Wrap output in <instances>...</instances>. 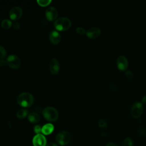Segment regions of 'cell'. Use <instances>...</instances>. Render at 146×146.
<instances>
[{
    "mask_svg": "<svg viewBox=\"0 0 146 146\" xmlns=\"http://www.w3.org/2000/svg\"><path fill=\"white\" fill-rule=\"evenodd\" d=\"M46 146H58L56 144L54 143H50L49 144H48L47 145H46Z\"/></svg>",
    "mask_w": 146,
    "mask_h": 146,
    "instance_id": "31",
    "label": "cell"
},
{
    "mask_svg": "<svg viewBox=\"0 0 146 146\" xmlns=\"http://www.w3.org/2000/svg\"><path fill=\"white\" fill-rule=\"evenodd\" d=\"M28 120L31 123H36L40 120V116L37 113L31 112L28 115Z\"/></svg>",
    "mask_w": 146,
    "mask_h": 146,
    "instance_id": "15",
    "label": "cell"
},
{
    "mask_svg": "<svg viewBox=\"0 0 146 146\" xmlns=\"http://www.w3.org/2000/svg\"><path fill=\"white\" fill-rule=\"evenodd\" d=\"M38 4L42 7H45L50 5V3L51 2V0H37Z\"/></svg>",
    "mask_w": 146,
    "mask_h": 146,
    "instance_id": "18",
    "label": "cell"
},
{
    "mask_svg": "<svg viewBox=\"0 0 146 146\" xmlns=\"http://www.w3.org/2000/svg\"><path fill=\"white\" fill-rule=\"evenodd\" d=\"M86 33L87 36L88 38L93 39V38H96L100 35L101 33V30L98 27H92L88 29Z\"/></svg>",
    "mask_w": 146,
    "mask_h": 146,
    "instance_id": "11",
    "label": "cell"
},
{
    "mask_svg": "<svg viewBox=\"0 0 146 146\" xmlns=\"http://www.w3.org/2000/svg\"><path fill=\"white\" fill-rule=\"evenodd\" d=\"M34 101V98L32 94L29 92H22L17 98V102L23 107H29L32 106Z\"/></svg>",
    "mask_w": 146,
    "mask_h": 146,
    "instance_id": "1",
    "label": "cell"
},
{
    "mask_svg": "<svg viewBox=\"0 0 146 146\" xmlns=\"http://www.w3.org/2000/svg\"><path fill=\"white\" fill-rule=\"evenodd\" d=\"M76 31L79 34H83L86 33L85 29L82 27H78L76 29Z\"/></svg>",
    "mask_w": 146,
    "mask_h": 146,
    "instance_id": "23",
    "label": "cell"
},
{
    "mask_svg": "<svg viewBox=\"0 0 146 146\" xmlns=\"http://www.w3.org/2000/svg\"><path fill=\"white\" fill-rule=\"evenodd\" d=\"M6 64V61L4 59H0V66H3Z\"/></svg>",
    "mask_w": 146,
    "mask_h": 146,
    "instance_id": "27",
    "label": "cell"
},
{
    "mask_svg": "<svg viewBox=\"0 0 146 146\" xmlns=\"http://www.w3.org/2000/svg\"><path fill=\"white\" fill-rule=\"evenodd\" d=\"M98 125L101 128H104V127H107V123H106V120H104L103 119H100L99 120Z\"/></svg>",
    "mask_w": 146,
    "mask_h": 146,
    "instance_id": "21",
    "label": "cell"
},
{
    "mask_svg": "<svg viewBox=\"0 0 146 146\" xmlns=\"http://www.w3.org/2000/svg\"><path fill=\"white\" fill-rule=\"evenodd\" d=\"M54 129V127L51 123H47L42 127V133L44 135L51 134Z\"/></svg>",
    "mask_w": 146,
    "mask_h": 146,
    "instance_id": "14",
    "label": "cell"
},
{
    "mask_svg": "<svg viewBox=\"0 0 146 146\" xmlns=\"http://www.w3.org/2000/svg\"><path fill=\"white\" fill-rule=\"evenodd\" d=\"M58 13L57 9L52 6L48 7L45 13L46 17L49 21H54L58 17Z\"/></svg>",
    "mask_w": 146,
    "mask_h": 146,
    "instance_id": "8",
    "label": "cell"
},
{
    "mask_svg": "<svg viewBox=\"0 0 146 146\" xmlns=\"http://www.w3.org/2000/svg\"><path fill=\"white\" fill-rule=\"evenodd\" d=\"M141 102L143 103H146V95H144L141 99Z\"/></svg>",
    "mask_w": 146,
    "mask_h": 146,
    "instance_id": "29",
    "label": "cell"
},
{
    "mask_svg": "<svg viewBox=\"0 0 146 146\" xmlns=\"http://www.w3.org/2000/svg\"><path fill=\"white\" fill-rule=\"evenodd\" d=\"M117 66L120 70H125L128 67V60L125 56L120 55L117 59Z\"/></svg>",
    "mask_w": 146,
    "mask_h": 146,
    "instance_id": "12",
    "label": "cell"
},
{
    "mask_svg": "<svg viewBox=\"0 0 146 146\" xmlns=\"http://www.w3.org/2000/svg\"><path fill=\"white\" fill-rule=\"evenodd\" d=\"M49 38L51 42L54 44H58L61 39L60 34L57 31H52L50 33Z\"/></svg>",
    "mask_w": 146,
    "mask_h": 146,
    "instance_id": "13",
    "label": "cell"
},
{
    "mask_svg": "<svg viewBox=\"0 0 146 146\" xmlns=\"http://www.w3.org/2000/svg\"><path fill=\"white\" fill-rule=\"evenodd\" d=\"M35 111H36L37 113H40L41 112H43V110H42V108L40 107H36L35 108Z\"/></svg>",
    "mask_w": 146,
    "mask_h": 146,
    "instance_id": "26",
    "label": "cell"
},
{
    "mask_svg": "<svg viewBox=\"0 0 146 146\" xmlns=\"http://www.w3.org/2000/svg\"><path fill=\"white\" fill-rule=\"evenodd\" d=\"M42 114L44 119L49 121H55L59 116L57 110L52 107H47L44 108Z\"/></svg>",
    "mask_w": 146,
    "mask_h": 146,
    "instance_id": "2",
    "label": "cell"
},
{
    "mask_svg": "<svg viewBox=\"0 0 146 146\" xmlns=\"http://www.w3.org/2000/svg\"><path fill=\"white\" fill-rule=\"evenodd\" d=\"M71 134L66 131H62L59 132L56 136V142L62 146L68 144L71 141Z\"/></svg>",
    "mask_w": 146,
    "mask_h": 146,
    "instance_id": "4",
    "label": "cell"
},
{
    "mask_svg": "<svg viewBox=\"0 0 146 146\" xmlns=\"http://www.w3.org/2000/svg\"><path fill=\"white\" fill-rule=\"evenodd\" d=\"M106 146H117V145L113 143H108Z\"/></svg>",
    "mask_w": 146,
    "mask_h": 146,
    "instance_id": "30",
    "label": "cell"
},
{
    "mask_svg": "<svg viewBox=\"0 0 146 146\" xmlns=\"http://www.w3.org/2000/svg\"><path fill=\"white\" fill-rule=\"evenodd\" d=\"M7 64L13 69H18L21 65V60L20 58L14 54H11L7 57L6 60Z\"/></svg>",
    "mask_w": 146,
    "mask_h": 146,
    "instance_id": "5",
    "label": "cell"
},
{
    "mask_svg": "<svg viewBox=\"0 0 146 146\" xmlns=\"http://www.w3.org/2000/svg\"><path fill=\"white\" fill-rule=\"evenodd\" d=\"M23 14L22 9L18 6L11 8L9 11V17L11 19L15 21L21 18Z\"/></svg>",
    "mask_w": 146,
    "mask_h": 146,
    "instance_id": "7",
    "label": "cell"
},
{
    "mask_svg": "<svg viewBox=\"0 0 146 146\" xmlns=\"http://www.w3.org/2000/svg\"><path fill=\"white\" fill-rule=\"evenodd\" d=\"M133 140L130 137H126L123 141V146H133Z\"/></svg>",
    "mask_w": 146,
    "mask_h": 146,
    "instance_id": "19",
    "label": "cell"
},
{
    "mask_svg": "<svg viewBox=\"0 0 146 146\" xmlns=\"http://www.w3.org/2000/svg\"><path fill=\"white\" fill-rule=\"evenodd\" d=\"M60 70V65L59 61L56 58H52L50 62V70L51 74L54 75L57 74Z\"/></svg>",
    "mask_w": 146,
    "mask_h": 146,
    "instance_id": "10",
    "label": "cell"
},
{
    "mask_svg": "<svg viewBox=\"0 0 146 146\" xmlns=\"http://www.w3.org/2000/svg\"><path fill=\"white\" fill-rule=\"evenodd\" d=\"M34 131L36 134H39L42 132V127L39 125H36L34 127Z\"/></svg>",
    "mask_w": 146,
    "mask_h": 146,
    "instance_id": "22",
    "label": "cell"
},
{
    "mask_svg": "<svg viewBox=\"0 0 146 146\" xmlns=\"http://www.w3.org/2000/svg\"><path fill=\"white\" fill-rule=\"evenodd\" d=\"M46 139L42 134H36L33 138V144L34 146H46Z\"/></svg>",
    "mask_w": 146,
    "mask_h": 146,
    "instance_id": "9",
    "label": "cell"
},
{
    "mask_svg": "<svg viewBox=\"0 0 146 146\" xmlns=\"http://www.w3.org/2000/svg\"><path fill=\"white\" fill-rule=\"evenodd\" d=\"M1 27L4 29H9L13 25L12 22L8 19H5L1 22Z\"/></svg>",
    "mask_w": 146,
    "mask_h": 146,
    "instance_id": "17",
    "label": "cell"
},
{
    "mask_svg": "<svg viewBox=\"0 0 146 146\" xmlns=\"http://www.w3.org/2000/svg\"><path fill=\"white\" fill-rule=\"evenodd\" d=\"M139 132L140 133V134L143 135L144 133H145V130L143 129V128L140 127V129H139Z\"/></svg>",
    "mask_w": 146,
    "mask_h": 146,
    "instance_id": "28",
    "label": "cell"
},
{
    "mask_svg": "<svg viewBox=\"0 0 146 146\" xmlns=\"http://www.w3.org/2000/svg\"><path fill=\"white\" fill-rule=\"evenodd\" d=\"M125 75L129 78H132L133 77V74L132 72H131L129 70H127L125 71Z\"/></svg>",
    "mask_w": 146,
    "mask_h": 146,
    "instance_id": "25",
    "label": "cell"
},
{
    "mask_svg": "<svg viewBox=\"0 0 146 146\" xmlns=\"http://www.w3.org/2000/svg\"><path fill=\"white\" fill-rule=\"evenodd\" d=\"M13 27L15 30H18L20 28V24L18 22H15L13 24Z\"/></svg>",
    "mask_w": 146,
    "mask_h": 146,
    "instance_id": "24",
    "label": "cell"
},
{
    "mask_svg": "<svg viewBox=\"0 0 146 146\" xmlns=\"http://www.w3.org/2000/svg\"><path fill=\"white\" fill-rule=\"evenodd\" d=\"M55 28L58 31H65L71 26V21L66 17H60L56 19L54 23Z\"/></svg>",
    "mask_w": 146,
    "mask_h": 146,
    "instance_id": "3",
    "label": "cell"
},
{
    "mask_svg": "<svg viewBox=\"0 0 146 146\" xmlns=\"http://www.w3.org/2000/svg\"><path fill=\"white\" fill-rule=\"evenodd\" d=\"M143 106L141 102H136L133 104L131 107V115L135 118L139 117L142 114Z\"/></svg>",
    "mask_w": 146,
    "mask_h": 146,
    "instance_id": "6",
    "label": "cell"
},
{
    "mask_svg": "<svg viewBox=\"0 0 146 146\" xmlns=\"http://www.w3.org/2000/svg\"><path fill=\"white\" fill-rule=\"evenodd\" d=\"M7 55V52L4 47L0 45V58H4Z\"/></svg>",
    "mask_w": 146,
    "mask_h": 146,
    "instance_id": "20",
    "label": "cell"
},
{
    "mask_svg": "<svg viewBox=\"0 0 146 146\" xmlns=\"http://www.w3.org/2000/svg\"><path fill=\"white\" fill-rule=\"evenodd\" d=\"M28 110H26V109H24V108H22V109H20L17 112V116L18 119H24L25 117L27 116V115H28Z\"/></svg>",
    "mask_w": 146,
    "mask_h": 146,
    "instance_id": "16",
    "label": "cell"
}]
</instances>
